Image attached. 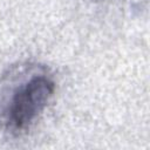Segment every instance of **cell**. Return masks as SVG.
<instances>
[{
  "label": "cell",
  "mask_w": 150,
  "mask_h": 150,
  "mask_svg": "<svg viewBox=\"0 0 150 150\" xmlns=\"http://www.w3.org/2000/svg\"><path fill=\"white\" fill-rule=\"evenodd\" d=\"M54 82L43 75H36L21 84L13 94L7 121L14 130H26L46 108L54 93Z\"/></svg>",
  "instance_id": "obj_1"
}]
</instances>
